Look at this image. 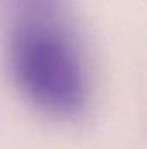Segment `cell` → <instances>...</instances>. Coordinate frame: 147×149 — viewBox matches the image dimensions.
Returning <instances> with one entry per match:
<instances>
[{"label":"cell","instance_id":"6da1fadb","mask_svg":"<svg viewBox=\"0 0 147 149\" xmlns=\"http://www.w3.org/2000/svg\"><path fill=\"white\" fill-rule=\"evenodd\" d=\"M7 68L17 92L40 113L74 118L92 95L90 66L64 0H10Z\"/></svg>","mask_w":147,"mask_h":149}]
</instances>
